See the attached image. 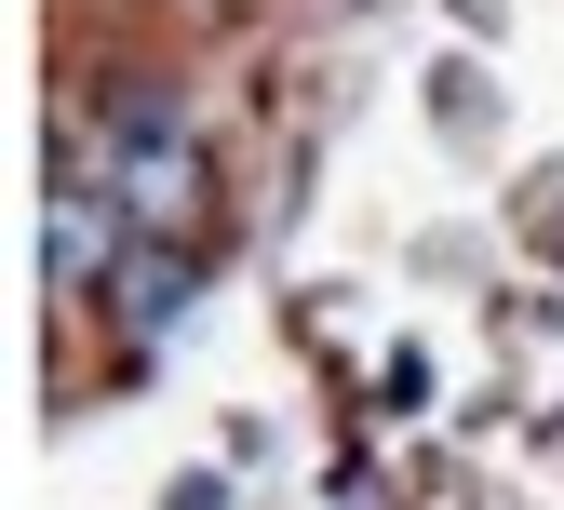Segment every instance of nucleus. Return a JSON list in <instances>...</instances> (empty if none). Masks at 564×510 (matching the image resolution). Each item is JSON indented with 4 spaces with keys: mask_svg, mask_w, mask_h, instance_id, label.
Segmentation results:
<instances>
[]
</instances>
